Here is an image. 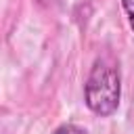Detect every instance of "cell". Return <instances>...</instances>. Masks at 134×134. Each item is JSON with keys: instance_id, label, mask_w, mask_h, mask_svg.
Segmentation results:
<instances>
[{"instance_id": "6da1fadb", "label": "cell", "mask_w": 134, "mask_h": 134, "mask_svg": "<svg viewBox=\"0 0 134 134\" xmlns=\"http://www.w3.org/2000/svg\"><path fill=\"white\" fill-rule=\"evenodd\" d=\"M121 96V82L117 69L105 59L94 61L90 75L84 84V98L92 113L109 117L117 111Z\"/></svg>"}, {"instance_id": "7a4b0ae2", "label": "cell", "mask_w": 134, "mask_h": 134, "mask_svg": "<svg viewBox=\"0 0 134 134\" xmlns=\"http://www.w3.org/2000/svg\"><path fill=\"white\" fill-rule=\"evenodd\" d=\"M121 8H124V13L128 17V23L134 31V0H121Z\"/></svg>"}, {"instance_id": "3957f363", "label": "cell", "mask_w": 134, "mask_h": 134, "mask_svg": "<svg viewBox=\"0 0 134 134\" xmlns=\"http://www.w3.org/2000/svg\"><path fill=\"white\" fill-rule=\"evenodd\" d=\"M54 134H86V130H82V128H77V126H73V124H65V126L57 128Z\"/></svg>"}, {"instance_id": "277c9868", "label": "cell", "mask_w": 134, "mask_h": 134, "mask_svg": "<svg viewBox=\"0 0 134 134\" xmlns=\"http://www.w3.org/2000/svg\"><path fill=\"white\" fill-rule=\"evenodd\" d=\"M42 4H50V2H54V0H40Z\"/></svg>"}]
</instances>
